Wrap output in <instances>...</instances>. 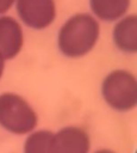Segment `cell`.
I'll use <instances>...</instances> for the list:
<instances>
[{
    "mask_svg": "<svg viewBox=\"0 0 137 153\" xmlns=\"http://www.w3.org/2000/svg\"><path fill=\"white\" fill-rule=\"evenodd\" d=\"M37 126L38 114L26 98L11 91L0 93L1 129L13 135L26 136L33 131Z\"/></svg>",
    "mask_w": 137,
    "mask_h": 153,
    "instance_id": "7a4b0ae2",
    "label": "cell"
},
{
    "mask_svg": "<svg viewBox=\"0 0 137 153\" xmlns=\"http://www.w3.org/2000/svg\"><path fill=\"white\" fill-rule=\"evenodd\" d=\"M91 136L79 126H66L52 133L54 153H91Z\"/></svg>",
    "mask_w": 137,
    "mask_h": 153,
    "instance_id": "8992f818",
    "label": "cell"
},
{
    "mask_svg": "<svg viewBox=\"0 0 137 153\" xmlns=\"http://www.w3.org/2000/svg\"><path fill=\"white\" fill-rule=\"evenodd\" d=\"M52 133L48 129H35L26 135L23 153H54Z\"/></svg>",
    "mask_w": 137,
    "mask_h": 153,
    "instance_id": "9c48e42d",
    "label": "cell"
},
{
    "mask_svg": "<svg viewBox=\"0 0 137 153\" xmlns=\"http://www.w3.org/2000/svg\"><path fill=\"white\" fill-rule=\"evenodd\" d=\"M105 104L117 112H129L137 106V78L125 68L108 72L100 85Z\"/></svg>",
    "mask_w": 137,
    "mask_h": 153,
    "instance_id": "3957f363",
    "label": "cell"
},
{
    "mask_svg": "<svg viewBox=\"0 0 137 153\" xmlns=\"http://www.w3.org/2000/svg\"><path fill=\"white\" fill-rule=\"evenodd\" d=\"M5 66H6V61L0 56V80L2 79V76L5 74Z\"/></svg>",
    "mask_w": 137,
    "mask_h": 153,
    "instance_id": "8fae6325",
    "label": "cell"
},
{
    "mask_svg": "<svg viewBox=\"0 0 137 153\" xmlns=\"http://www.w3.org/2000/svg\"><path fill=\"white\" fill-rule=\"evenodd\" d=\"M132 0H88L91 14L99 22L114 23L130 11Z\"/></svg>",
    "mask_w": 137,
    "mask_h": 153,
    "instance_id": "ba28073f",
    "label": "cell"
},
{
    "mask_svg": "<svg viewBox=\"0 0 137 153\" xmlns=\"http://www.w3.org/2000/svg\"><path fill=\"white\" fill-rule=\"evenodd\" d=\"M25 44L23 24L14 17L0 16V56L5 61L15 59Z\"/></svg>",
    "mask_w": 137,
    "mask_h": 153,
    "instance_id": "5b68a950",
    "label": "cell"
},
{
    "mask_svg": "<svg viewBox=\"0 0 137 153\" xmlns=\"http://www.w3.org/2000/svg\"><path fill=\"white\" fill-rule=\"evenodd\" d=\"M91 153H117L116 151L111 149V148H99L94 152H91Z\"/></svg>",
    "mask_w": 137,
    "mask_h": 153,
    "instance_id": "7c38bea8",
    "label": "cell"
},
{
    "mask_svg": "<svg viewBox=\"0 0 137 153\" xmlns=\"http://www.w3.org/2000/svg\"><path fill=\"white\" fill-rule=\"evenodd\" d=\"M112 42L124 54L137 53V16L135 13H127L114 22Z\"/></svg>",
    "mask_w": 137,
    "mask_h": 153,
    "instance_id": "52a82bcc",
    "label": "cell"
},
{
    "mask_svg": "<svg viewBox=\"0 0 137 153\" xmlns=\"http://www.w3.org/2000/svg\"><path fill=\"white\" fill-rule=\"evenodd\" d=\"M100 39V22L89 12H79L61 25L56 43L58 51L67 59L76 60L87 56Z\"/></svg>",
    "mask_w": 137,
    "mask_h": 153,
    "instance_id": "6da1fadb",
    "label": "cell"
},
{
    "mask_svg": "<svg viewBox=\"0 0 137 153\" xmlns=\"http://www.w3.org/2000/svg\"><path fill=\"white\" fill-rule=\"evenodd\" d=\"M18 20L29 29L42 31L51 26L57 16L55 0H15Z\"/></svg>",
    "mask_w": 137,
    "mask_h": 153,
    "instance_id": "277c9868",
    "label": "cell"
},
{
    "mask_svg": "<svg viewBox=\"0 0 137 153\" xmlns=\"http://www.w3.org/2000/svg\"><path fill=\"white\" fill-rule=\"evenodd\" d=\"M15 0H0V16L7 14L14 6Z\"/></svg>",
    "mask_w": 137,
    "mask_h": 153,
    "instance_id": "30bf717a",
    "label": "cell"
}]
</instances>
